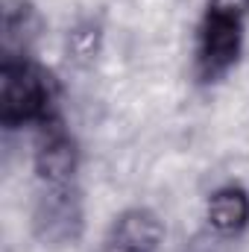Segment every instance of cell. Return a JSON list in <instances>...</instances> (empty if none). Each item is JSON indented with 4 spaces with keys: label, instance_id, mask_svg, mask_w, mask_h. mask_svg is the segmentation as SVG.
I'll return each mask as SVG.
<instances>
[{
    "label": "cell",
    "instance_id": "6da1fadb",
    "mask_svg": "<svg viewBox=\"0 0 249 252\" xmlns=\"http://www.w3.org/2000/svg\"><path fill=\"white\" fill-rule=\"evenodd\" d=\"M59 115V85L50 70L30 56H3L0 62V124L15 132L50 124Z\"/></svg>",
    "mask_w": 249,
    "mask_h": 252
},
{
    "label": "cell",
    "instance_id": "8992f818",
    "mask_svg": "<svg viewBox=\"0 0 249 252\" xmlns=\"http://www.w3.org/2000/svg\"><path fill=\"white\" fill-rule=\"evenodd\" d=\"M205 223L220 238H238L249 229V190L238 182L220 185L205 199Z\"/></svg>",
    "mask_w": 249,
    "mask_h": 252
},
{
    "label": "cell",
    "instance_id": "3957f363",
    "mask_svg": "<svg viewBox=\"0 0 249 252\" xmlns=\"http://www.w3.org/2000/svg\"><path fill=\"white\" fill-rule=\"evenodd\" d=\"M32 229L44 247H73L85 229V208L79 182L67 185H38Z\"/></svg>",
    "mask_w": 249,
    "mask_h": 252
},
{
    "label": "cell",
    "instance_id": "7a4b0ae2",
    "mask_svg": "<svg viewBox=\"0 0 249 252\" xmlns=\"http://www.w3.org/2000/svg\"><path fill=\"white\" fill-rule=\"evenodd\" d=\"M249 21V0H208L196 27L193 70L196 79L211 85L220 82L244 53Z\"/></svg>",
    "mask_w": 249,
    "mask_h": 252
},
{
    "label": "cell",
    "instance_id": "5b68a950",
    "mask_svg": "<svg viewBox=\"0 0 249 252\" xmlns=\"http://www.w3.org/2000/svg\"><path fill=\"white\" fill-rule=\"evenodd\" d=\"M164 235V223L153 208L132 205L112 220L97 252H161Z\"/></svg>",
    "mask_w": 249,
    "mask_h": 252
},
{
    "label": "cell",
    "instance_id": "ba28073f",
    "mask_svg": "<svg viewBox=\"0 0 249 252\" xmlns=\"http://www.w3.org/2000/svg\"><path fill=\"white\" fill-rule=\"evenodd\" d=\"M97 41H100V30L94 24H85V27H76L70 32V53L76 59H91L97 53Z\"/></svg>",
    "mask_w": 249,
    "mask_h": 252
},
{
    "label": "cell",
    "instance_id": "277c9868",
    "mask_svg": "<svg viewBox=\"0 0 249 252\" xmlns=\"http://www.w3.org/2000/svg\"><path fill=\"white\" fill-rule=\"evenodd\" d=\"M32 170L38 185H67L79 173V144L62 118L35 129Z\"/></svg>",
    "mask_w": 249,
    "mask_h": 252
},
{
    "label": "cell",
    "instance_id": "52a82bcc",
    "mask_svg": "<svg viewBox=\"0 0 249 252\" xmlns=\"http://www.w3.org/2000/svg\"><path fill=\"white\" fill-rule=\"evenodd\" d=\"M35 30V12L30 3H15L3 15V44L6 56H27V41Z\"/></svg>",
    "mask_w": 249,
    "mask_h": 252
}]
</instances>
